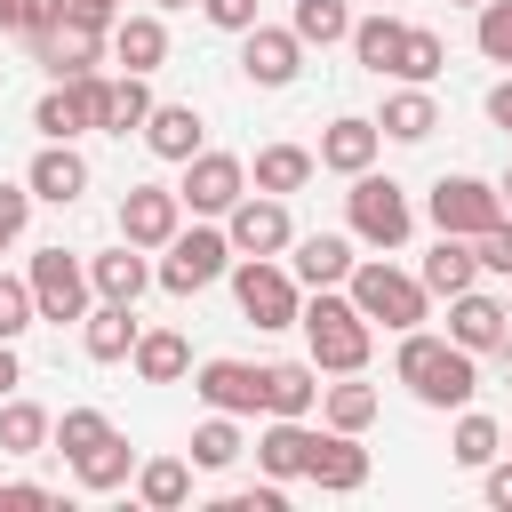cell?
Returning a JSON list of instances; mask_svg holds the SVG:
<instances>
[{"label": "cell", "instance_id": "obj_12", "mask_svg": "<svg viewBox=\"0 0 512 512\" xmlns=\"http://www.w3.org/2000/svg\"><path fill=\"white\" fill-rule=\"evenodd\" d=\"M424 208H432V224H440V232H464V240H472V232H488V224L504 216V200H496V184H488V176H440Z\"/></svg>", "mask_w": 512, "mask_h": 512}, {"label": "cell", "instance_id": "obj_31", "mask_svg": "<svg viewBox=\"0 0 512 512\" xmlns=\"http://www.w3.org/2000/svg\"><path fill=\"white\" fill-rule=\"evenodd\" d=\"M136 376L144 384H176V376H192V344L176 336V328H136Z\"/></svg>", "mask_w": 512, "mask_h": 512}, {"label": "cell", "instance_id": "obj_17", "mask_svg": "<svg viewBox=\"0 0 512 512\" xmlns=\"http://www.w3.org/2000/svg\"><path fill=\"white\" fill-rule=\"evenodd\" d=\"M504 328H512V304L480 296V280L448 296V336H456L464 352H504Z\"/></svg>", "mask_w": 512, "mask_h": 512}, {"label": "cell", "instance_id": "obj_36", "mask_svg": "<svg viewBox=\"0 0 512 512\" xmlns=\"http://www.w3.org/2000/svg\"><path fill=\"white\" fill-rule=\"evenodd\" d=\"M136 496H144L152 512H176V504L192 496V464H184V456H152V464H136Z\"/></svg>", "mask_w": 512, "mask_h": 512}, {"label": "cell", "instance_id": "obj_59", "mask_svg": "<svg viewBox=\"0 0 512 512\" xmlns=\"http://www.w3.org/2000/svg\"><path fill=\"white\" fill-rule=\"evenodd\" d=\"M0 248H8V240H0Z\"/></svg>", "mask_w": 512, "mask_h": 512}, {"label": "cell", "instance_id": "obj_10", "mask_svg": "<svg viewBox=\"0 0 512 512\" xmlns=\"http://www.w3.org/2000/svg\"><path fill=\"white\" fill-rule=\"evenodd\" d=\"M96 104H104V72H72V80H56V88L32 104V128L56 136V144H72V136L96 128Z\"/></svg>", "mask_w": 512, "mask_h": 512}, {"label": "cell", "instance_id": "obj_46", "mask_svg": "<svg viewBox=\"0 0 512 512\" xmlns=\"http://www.w3.org/2000/svg\"><path fill=\"white\" fill-rule=\"evenodd\" d=\"M24 216H32V184H0V240H24Z\"/></svg>", "mask_w": 512, "mask_h": 512}, {"label": "cell", "instance_id": "obj_33", "mask_svg": "<svg viewBox=\"0 0 512 512\" xmlns=\"http://www.w3.org/2000/svg\"><path fill=\"white\" fill-rule=\"evenodd\" d=\"M400 32H408V24H400L392 8H376V16H352V32H344V40H352V56L384 80V72L400 64Z\"/></svg>", "mask_w": 512, "mask_h": 512}, {"label": "cell", "instance_id": "obj_56", "mask_svg": "<svg viewBox=\"0 0 512 512\" xmlns=\"http://www.w3.org/2000/svg\"><path fill=\"white\" fill-rule=\"evenodd\" d=\"M456 8H480V0H456Z\"/></svg>", "mask_w": 512, "mask_h": 512}, {"label": "cell", "instance_id": "obj_26", "mask_svg": "<svg viewBox=\"0 0 512 512\" xmlns=\"http://www.w3.org/2000/svg\"><path fill=\"white\" fill-rule=\"evenodd\" d=\"M320 408V368L312 360H272L264 368V416H312Z\"/></svg>", "mask_w": 512, "mask_h": 512}, {"label": "cell", "instance_id": "obj_50", "mask_svg": "<svg viewBox=\"0 0 512 512\" xmlns=\"http://www.w3.org/2000/svg\"><path fill=\"white\" fill-rule=\"evenodd\" d=\"M56 16H64V0H24V24H16V32H24V40H32V32H48V24H56Z\"/></svg>", "mask_w": 512, "mask_h": 512}, {"label": "cell", "instance_id": "obj_9", "mask_svg": "<svg viewBox=\"0 0 512 512\" xmlns=\"http://www.w3.org/2000/svg\"><path fill=\"white\" fill-rule=\"evenodd\" d=\"M240 192H248V160H240V152H208V144H200V152L184 160V184H176V200H184L192 216H224Z\"/></svg>", "mask_w": 512, "mask_h": 512}, {"label": "cell", "instance_id": "obj_58", "mask_svg": "<svg viewBox=\"0 0 512 512\" xmlns=\"http://www.w3.org/2000/svg\"><path fill=\"white\" fill-rule=\"evenodd\" d=\"M160 8H184V0H160Z\"/></svg>", "mask_w": 512, "mask_h": 512}, {"label": "cell", "instance_id": "obj_45", "mask_svg": "<svg viewBox=\"0 0 512 512\" xmlns=\"http://www.w3.org/2000/svg\"><path fill=\"white\" fill-rule=\"evenodd\" d=\"M288 496H280V480H256V488H232V496H216V512H280Z\"/></svg>", "mask_w": 512, "mask_h": 512}, {"label": "cell", "instance_id": "obj_2", "mask_svg": "<svg viewBox=\"0 0 512 512\" xmlns=\"http://www.w3.org/2000/svg\"><path fill=\"white\" fill-rule=\"evenodd\" d=\"M296 328H304V352H312V368H320V376H352V368H368L376 328L360 320V304H352V296L312 288V304L296 312Z\"/></svg>", "mask_w": 512, "mask_h": 512}, {"label": "cell", "instance_id": "obj_32", "mask_svg": "<svg viewBox=\"0 0 512 512\" xmlns=\"http://www.w3.org/2000/svg\"><path fill=\"white\" fill-rule=\"evenodd\" d=\"M376 408H384V400H376V384H360V368H352L344 384H320V424H328V432H368Z\"/></svg>", "mask_w": 512, "mask_h": 512}, {"label": "cell", "instance_id": "obj_11", "mask_svg": "<svg viewBox=\"0 0 512 512\" xmlns=\"http://www.w3.org/2000/svg\"><path fill=\"white\" fill-rule=\"evenodd\" d=\"M176 224H184V200H176V184H128L120 192V240L128 248H168L176 240Z\"/></svg>", "mask_w": 512, "mask_h": 512}, {"label": "cell", "instance_id": "obj_24", "mask_svg": "<svg viewBox=\"0 0 512 512\" xmlns=\"http://www.w3.org/2000/svg\"><path fill=\"white\" fill-rule=\"evenodd\" d=\"M136 136H144L160 160H192V152H200V136H208V120H200L192 104H152Z\"/></svg>", "mask_w": 512, "mask_h": 512}, {"label": "cell", "instance_id": "obj_8", "mask_svg": "<svg viewBox=\"0 0 512 512\" xmlns=\"http://www.w3.org/2000/svg\"><path fill=\"white\" fill-rule=\"evenodd\" d=\"M224 240H232V256H288L296 216H288L280 192H240V200L224 208Z\"/></svg>", "mask_w": 512, "mask_h": 512}, {"label": "cell", "instance_id": "obj_5", "mask_svg": "<svg viewBox=\"0 0 512 512\" xmlns=\"http://www.w3.org/2000/svg\"><path fill=\"white\" fill-rule=\"evenodd\" d=\"M232 272V240H224V224H176V240L160 248V264H152V280L168 288V296H200V288H216Z\"/></svg>", "mask_w": 512, "mask_h": 512}, {"label": "cell", "instance_id": "obj_39", "mask_svg": "<svg viewBox=\"0 0 512 512\" xmlns=\"http://www.w3.org/2000/svg\"><path fill=\"white\" fill-rule=\"evenodd\" d=\"M440 64H448V40H440V32H424V24H408V32H400V64H392V72L432 88V80H440Z\"/></svg>", "mask_w": 512, "mask_h": 512}, {"label": "cell", "instance_id": "obj_53", "mask_svg": "<svg viewBox=\"0 0 512 512\" xmlns=\"http://www.w3.org/2000/svg\"><path fill=\"white\" fill-rule=\"evenodd\" d=\"M24 24V0H0V32H16Z\"/></svg>", "mask_w": 512, "mask_h": 512}, {"label": "cell", "instance_id": "obj_6", "mask_svg": "<svg viewBox=\"0 0 512 512\" xmlns=\"http://www.w3.org/2000/svg\"><path fill=\"white\" fill-rule=\"evenodd\" d=\"M232 296H240V320L256 328H296L304 312V288L280 256H232Z\"/></svg>", "mask_w": 512, "mask_h": 512}, {"label": "cell", "instance_id": "obj_16", "mask_svg": "<svg viewBox=\"0 0 512 512\" xmlns=\"http://www.w3.org/2000/svg\"><path fill=\"white\" fill-rule=\"evenodd\" d=\"M304 480H312V488H328V496H352V488H368V448H360V432H312Z\"/></svg>", "mask_w": 512, "mask_h": 512}, {"label": "cell", "instance_id": "obj_21", "mask_svg": "<svg viewBox=\"0 0 512 512\" xmlns=\"http://www.w3.org/2000/svg\"><path fill=\"white\" fill-rule=\"evenodd\" d=\"M104 48H112L120 72H160V56H168V24H160V16H112Z\"/></svg>", "mask_w": 512, "mask_h": 512}, {"label": "cell", "instance_id": "obj_43", "mask_svg": "<svg viewBox=\"0 0 512 512\" xmlns=\"http://www.w3.org/2000/svg\"><path fill=\"white\" fill-rule=\"evenodd\" d=\"M40 312H32V280H16V272H0V336L16 344L24 328H32Z\"/></svg>", "mask_w": 512, "mask_h": 512}, {"label": "cell", "instance_id": "obj_51", "mask_svg": "<svg viewBox=\"0 0 512 512\" xmlns=\"http://www.w3.org/2000/svg\"><path fill=\"white\" fill-rule=\"evenodd\" d=\"M64 16H80V24H104V32H112V16H120V0H64Z\"/></svg>", "mask_w": 512, "mask_h": 512}, {"label": "cell", "instance_id": "obj_48", "mask_svg": "<svg viewBox=\"0 0 512 512\" xmlns=\"http://www.w3.org/2000/svg\"><path fill=\"white\" fill-rule=\"evenodd\" d=\"M208 8V24H224V32H248L256 24V0H200Z\"/></svg>", "mask_w": 512, "mask_h": 512}, {"label": "cell", "instance_id": "obj_22", "mask_svg": "<svg viewBox=\"0 0 512 512\" xmlns=\"http://www.w3.org/2000/svg\"><path fill=\"white\" fill-rule=\"evenodd\" d=\"M80 352H88V360H128V352H136V304L96 296L88 320H80Z\"/></svg>", "mask_w": 512, "mask_h": 512}, {"label": "cell", "instance_id": "obj_23", "mask_svg": "<svg viewBox=\"0 0 512 512\" xmlns=\"http://www.w3.org/2000/svg\"><path fill=\"white\" fill-rule=\"evenodd\" d=\"M376 128H384L392 144H424V136L440 128V104H432V88H424V80L392 88V96H384V112H376Z\"/></svg>", "mask_w": 512, "mask_h": 512}, {"label": "cell", "instance_id": "obj_1", "mask_svg": "<svg viewBox=\"0 0 512 512\" xmlns=\"http://www.w3.org/2000/svg\"><path fill=\"white\" fill-rule=\"evenodd\" d=\"M392 368L424 408H472V392H480V352H464L456 336H432V328H400Z\"/></svg>", "mask_w": 512, "mask_h": 512}, {"label": "cell", "instance_id": "obj_44", "mask_svg": "<svg viewBox=\"0 0 512 512\" xmlns=\"http://www.w3.org/2000/svg\"><path fill=\"white\" fill-rule=\"evenodd\" d=\"M472 256H480V272H512V208L488 232H472Z\"/></svg>", "mask_w": 512, "mask_h": 512}, {"label": "cell", "instance_id": "obj_18", "mask_svg": "<svg viewBox=\"0 0 512 512\" xmlns=\"http://www.w3.org/2000/svg\"><path fill=\"white\" fill-rule=\"evenodd\" d=\"M376 152H384V128L376 120H360V112H336L328 128H320V168H336V176H360V168H376Z\"/></svg>", "mask_w": 512, "mask_h": 512}, {"label": "cell", "instance_id": "obj_27", "mask_svg": "<svg viewBox=\"0 0 512 512\" xmlns=\"http://www.w3.org/2000/svg\"><path fill=\"white\" fill-rule=\"evenodd\" d=\"M304 456H312V424H304V416H272V424L256 432V464H264V480H296Z\"/></svg>", "mask_w": 512, "mask_h": 512}, {"label": "cell", "instance_id": "obj_14", "mask_svg": "<svg viewBox=\"0 0 512 512\" xmlns=\"http://www.w3.org/2000/svg\"><path fill=\"white\" fill-rule=\"evenodd\" d=\"M240 72H248L256 88H288V80L304 72V40H296L288 24H264V16H256V24L240 32Z\"/></svg>", "mask_w": 512, "mask_h": 512}, {"label": "cell", "instance_id": "obj_54", "mask_svg": "<svg viewBox=\"0 0 512 512\" xmlns=\"http://www.w3.org/2000/svg\"><path fill=\"white\" fill-rule=\"evenodd\" d=\"M496 200H504V208H512V168H504V184H496Z\"/></svg>", "mask_w": 512, "mask_h": 512}, {"label": "cell", "instance_id": "obj_35", "mask_svg": "<svg viewBox=\"0 0 512 512\" xmlns=\"http://www.w3.org/2000/svg\"><path fill=\"white\" fill-rule=\"evenodd\" d=\"M48 424H56V416H48L40 400H16V392L0 400V448H8V456H40V448H48Z\"/></svg>", "mask_w": 512, "mask_h": 512}, {"label": "cell", "instance_id": "obj_34", "mask_svg": "<svg viewBox=\"0 0 512 512\" xmlns=\"http://www.w3.org/2000/svg\"><path fill=\"white\" fill-rule=\"evenodd\" d=\"M144 112H152V88H144V72H120V80H104V104H96V128H112V136H128V128H144Z\"/></svg>", "mask_w": 512, "mask_h": 512}, {"label": "cell", "instance_id": "obj_25", "mask_svg": "<svg viewBox=\"0 0 512 512\" xmlns=\"http://www.w3.org/2000/svg\"><path fill=\"white\" fill-rule=\"evenodd\" d=\"M88 288L96 296H112V304H136L144 288H152V264H144V248H104V256H88Z\"/></svg>", "mask_w": 512, "mask_h": 512}, {"label": "cell", "instance_id": "obj_52", "mask_svg": "<svg viewBox=\"0 0 512 512\" xmlns=\"http://www.w3.org/2000/svg\"><path fill=\"white\" fill-rule=\"evenodd\" d=\"M16 384H24V360H16V344H8V336H0V400H8V392H16Z\"/></svg>", "mask_w": 512, "mask_h": 512}, {"label": "cell", "instance_id": "obj_42", "mask_svg": "<svg viewBox=\"0 0 512 512\" xmlns=\"http://www.w3.org/2000/svg\"><path fill=\"white\" fill-rule=\"evenodd\" d=\"M472 40H480V56H488V64H512V0H480Z\"/></svg>", "mask_w": 512, "mask_h": 512}, {"label": "cell", "instance_id": "obj_4", "mask_svg": "<svg viewBox=\"0 0 512 512\" xmlns=\"http://www.w3.org/2000/svg\"><path fill=\"white\" fill-rule=\"evenodd\" d=\"M344 224H352V240L360 248H400L408 232H416V208H408V192L392 184V176H376V168H360L352 176V192H344Z\"/></svg>", "mask_w": 512, "mask_h": 512}, {"label": "cell", "instance_id": "obj_3", "mask_svg": "<svg viewBox=\"0 0 512 512\" xmlns=\"http://www.w3.org/2000/svg\"><path fill=\"white\" fill-rule=\"evenodd\" d=\"M344 296L360 304V320L376 328H416L424 312H432V288L416 280V272H400V264H384V256H360L352 272H344Z\"/></svg>", "mask_w": 512, "mask_h": 512}, {"label": "cell", "instance_id": "obj_15", "mask_svg": "<svg viewBox=\"0 0 512 512\" xmlns=\"http://www.w3.org/2000/svg\"><path fill=\"white\" fill-rule=\"evenodd\" d=\"M24 48H32V64H48L56 80H72V72H96V56H104V24L56 16V24H48V32H32Z\"/></svg>", "mask_w": 512, "mask_h": 512}, {"label": "cell", "instance_id": "obj_38", "mask_svg": "<svg viewBox=\"0 0 512 512\" xmlns=\"http://www.w3.org/2000/svg\"><path fill=\"white\" fill-rule=\"evenodd\" d=\"M448 456L480 472L488 456H504V424H496V416H480V408H456V440H448Z\"/></svg>", "mask_w": 512, "mask_h": 512}, {"label": "cell", "instance_id": "obj_57", "mask_svg": "<svg viewBox=\"0 0 512 512\" xmlns=\"http://www.w3.org/2000/svg\"><path fill=\"white\" fill-rule=\"evenodd\" d=\"M504 448H512V424H504Z\"/></svg>", "mask_w": 512, "mask_h": 512}, {"label": "cell", "instance_id": "obj_49", "mask_svg": "<svg viewBox=\"0 0 512 512\" xmlns=\"http://www.w3.org/2000/svg\"><path fill=\"white\" fill-rule=\"evenodd\" d=\"M480 472H488V504H496V512H512V456H488Z\"/></svg>", "mask_w": 512, "mask_h": 512}, {"label": "cell", "instance_id": "obj_29", "mask_svg": "<svg viewBox=\"0 0 512 512\" xmlns=\"http://www.w3.org/2000/svg\"><path fill=\"white\" fill-rule=\"evenodd\" d=\"M312 168H320V160H312V144H264V152H256V168H248V184L288 200V192H304V184H312Z\"/></svg>", "mask_w": 512, "mask_h": 512}, {"label": "cell", "instance_id": "obj_41", "mask_svg": "<svg viewBox=\"0 0 512 512\" xmlns=\"http://www.w3.org/2000/svg\"><path fill=\"white\" fill-rule=\"evenodd\" d=\"M104 432H112V416H104V408H64V416L48 424V440H56L64 456H80V448H88V440H104Z\"/></svg>", "mask_w": 512, "mask_h": 512}, {"label": "cell", "instance_id": "obj_19", "mask_svg": "<svg viewBox=\"0 0 512 512\" xmlns=\"http://www.w3.org/2000/svg\"><path fill=\"white\" fill-rule=\"evenodd\" d=\"M24 184H32V200H56V208H72V200L88 192V160H80L72 144H56V136H48V144L32 152V168H24Z\"/></svg>", "mask_w": 512, "mask_h": 512}, {"label": "cell", "instance_id": "obj_30", "mask_svg": "<svg viewBox=\"0 0 512 512\" xmlns=\"http://www.w3.org/2000/svg\"><path fill=\"white\" fill-rule=\"evenodd\" d=\"M416 280H424L432 296H456V288H472V280H480V256H472V240H464V232H440Z\"/></svg>", "mask_w": 512, "mask_h": 512}, {"label": "cell", "instance_id": "obj_60", "mask_svg": "<svg viewBox=\"0 0 512 512\" xmlns=\"http://www.w3.org/2000/svg\"><path fill=\"white\" fill-rule=\"evenodd\" d=\"M376 8H384V0H376Z\"/></svg>", "mask_w": 512, "mask_h": 512}, {"label": "cell", "instance_id": "obj_37", "mask_svg": "<svg viewBox=\"0 0 512 512\" xmlns=\"http://www.w3.org/2000/svg\"><path fill=\"white\" fill-rule=\"evenodd\" d=\"M232 456H240V416L208 408V416L192 424V464H200V472H224Z\"/></svg>", "mask_w": 512, "mask_h": 512}, {"label": "cell", "instance_id": "obj_40", "mask_svg": "<svg viewBox=\"0 0 512 512\" xmlns=\"http://www.w3.org/2000/svg\"><path fill=\"white\" fill-rule=\"evenodd\" d=\"M288 32H296V40H320V48H328V40H344V32H352V8H344V0H296Z\"/></svg>", "mask_w": 512, "mask_h": 512}, {"label": "cell", "instance_id": "obj_55", "mask_svg": "<svg viewBox=\"0 0 512 512\" xmlns=\"http://www.w3.org/2000/svg\"><path fill=\"white\" fill-rule=\"evenodd\" d=\"M504 360H512V328H504Z\"/></svg>", "mask_w": 512, "mask_h": 512}, {"label": "cell", "instance_id": "obj_7", "mask_svg": "<svg viewBox=\"0 0 512 512\" xmlns=\"http://www.w3.org/2000/svg\"><path fill=\"white\" fill-rule=\"evenodd\" d=\"M24 280H32V312L40 320H88V304H96V288H88V264L72 256V248H40L32 264H24Z\"/></svg>", "mask_w": 512, "mask_h": 512}, {"label": "cell", "instance_id": "obj_28", "mask_svg": "<svg viewBox=\"0 0 512 512\" xmlns=\"http://www.w3.org/2000/svg\"><path fill=\"white\" fill-rule=\"evenodd\" d=\"M72 480H80L88 496H104V488H128V480H136V448H128L120 432H104V440H88V448L72 456Z\"/></svg>", "mask_w": 512, "mask_h": 512}, {"label": "cell", "instance_id": "obj_47", "mask_svg": "<svg viewBox=\"0 0 512 512\" xmlns=\"http://www.w3.org/2000/svg\"><path fill=\"white\" fill-rule=\"evenodd\" d=\"M56 496L40 488V480H0V512H48Z\"/></svg>", "mask_w": 512, "mask_h": 512}, {"label": "cell", "instance_id": "obj_13", "mask_svg": "<svg viewBox=\"0 0 512 512\" xmlns=\"http://www.w3.org/2000/svg\"><path fill=\"white\" fill-rule=\"evenodd\" d=\"M192 392H200L208 408H224V416H264V368H256V360L216 352V360L192 368Z\"/></svg>", "mask_w": 512, "mask_h": 512}, {"label": "cell", "instance_id": "obj_20", "mask_svg": "<svg viewBox=\"0 0 512 512\" xmlns=\"http://www.w3.org/2000/svg\"><path fill=\"white\" fill-rule=\"evenodd\" d=\"M288 248H296V256H288L296 288H344V272L360 264L344 232H304V240H288Z\"/></svg>", "mask_w": 512, "mask_h": 512}]
</instances>
